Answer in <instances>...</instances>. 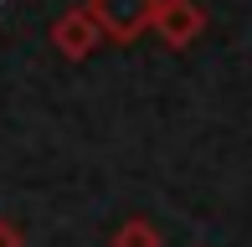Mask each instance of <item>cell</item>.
Segmentation results:
<instances>
[{"label": "cell", "instance_id": "cell-5", "mask_svg": "<svg viewBox=\"0 0 252 247\" xmlns=\"http://www.w3.org/2000/svg\"><path fill=\"white\" fill-rule=\"evenodd\" d=\"M0 247H26V232H21L10 216H0Z\"/></svg>", "mask_w": 252, "mask_h": 247}, {"label": "cell", "instance_id": "cell-1", "mask_svg": "<svg viewBox=\"0 0 252 247\" xmlns=\"http://www.w3.org/2000/svg\"><path fill=\"white\" fill-rule=\"evenodd\" d=\"M88 10L98 16V26H103L108 41L129 47V41H139L144 31H155L159 0H88Z\"/></svg>", "mask_w": 252, "mask_h": 247}, {"label": "cell", "instance_id": "cell-2", "mask_svg": "<svg viewBox=\"0 0 252 247\" xmlns=\"http://www.w3.org/2000/svg\"><path fill=\"white\" fill-rule=\"evenodd\" d=\"M103 41H108V36H103L98 16H93L88 5H72V10H62V16L52 21V47L62 52L67 62H88Z\"/></svg>", "mask_w": 252, "mask_h": 247}, {"label": "cell", "instance_id": "cell-4", "mask_svg": "<svg viewBox=\"0 0 252 247\" xmlns=\"http://www.w3.org/2000/svg\"><path fill=\"white\" fill-rule=\"evenodd\" d=\"M108 247H165V232H159L150 216H129V221H119V227H113Z\"/></svg>", "mask_w": 252, "mask_h": 247}, {"label": "cell", "instance_id": "cell-3", "mask_svg": "<svg viewBox=\"0 0 252 247\" xmlns=\"http://www.w3.org/2000/svg\"><path fill=\"white\" fill-rule=\"evenodd\" d=\"M201 31H206V10L196 5V0H159V10H155V36L165 41L170 52L196 47Z\"/></svg>", "mask_w": 252, "mask_h": 247}]
</instances>
